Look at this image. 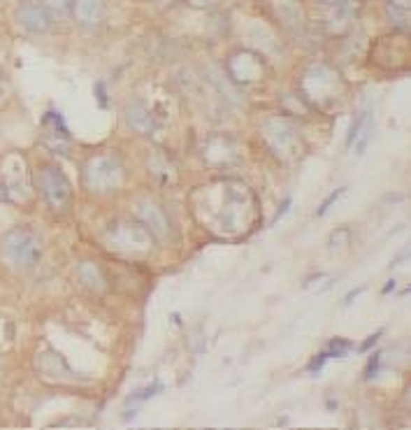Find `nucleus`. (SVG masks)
<instances>
[{
    "mask_svg": "<svg viewBox=\"0 0 411 430\" xmlns=\"http://www.w3.org/2000/svg\"><path fill=\"white\" fill-rule=\"evenodd\" d=\"M17 21H19L21 28H26V31L33 33V35H42L52 28V14L45 10V5L31 3V0H26V3L19 5Z\"/></svg>",
    "mask_w": 411,
    "mask_h": 430,
    "instance_id": "20e7f679",
    "label": "nucleus"
},
{
    "mask_svg": "<svg viewBox=\"0 0 411 430\" xmlns=\"http://www.w3.org/2000/svg\"><path fill=\"white\" fill-rule=\"evenodd\" d=\"M370 135H372V121H370V116L363 121V126H360L358 130V135H356V154H365V149H367V142H370Z\"/></svg>",
    "mask_w": 411,
    "mask_h": 430,
    "instance_id": "1a4fd4ad",
    "label": "nucleus"
},
{
    "mask_svg": "<svg viewBox=\"0 0 411 430\" xmlns=\"http://www.w3.org/2000/svg\"><path fill=\"white\" fill-rule=\"evenodd\" d=\"M344 193H346V188H344V186H342V188H337L335 193H330L328 198L323 200V205H321V209H319V216H323V214H326L328 209H330V205H333V202H337V200H340Z\"/></svg>",
    "mask_w": 411,
    "mask_h": 430,
    "instance_id": "9b49d317",
    "label": "nucleus"
},
{
    "mask_svg": "<svg viewBox=\"0 0 411 430\" xmlns=\"http://www.w3.org/2000/svg\"><path fill=\"white\" fill-rule=\"evenodd\" d=\"M128 123L137 130V133H149L151 130V119L149 112L142 105H133L128 107Z\"/></svg>",
    "mask_w": 411,
    "mask_h": 430,
    "instance_id": "423d86ee",
    "label": "nucleus"
},
{
    "mask_svg": "<svg viewBox=\"0 0 411 430\" xmlns=\"http://www.w3.org/2000/svg\"><path fill=\"white\" fill-rule=\"evenodd\" d=\"M353 349L351 342H344V340H335L333 345H330V354L337 356V359H342V356H346ZM328 356V354H326Z\"/></svg>",
    "mask_w": 411,
    "mask_h": 430,
    "instance_id": "9d476101",
    "label": "nucleus"
},
{
    "mask_svg": "<svg viewBox=\"0 0 411 430\" xmlns=\"http://www.w3.org/2000/svg\"><path fill=\"white\" fill-rule=\"evenodd\" d=\"M42 5L52 17H66L72 10V0H42Z\"/></svg>",
    "mask_w": 411,
    "mask_h": 430,
    "instance_id": "6e6552de",
    "label": "nucleus"
},
{
    "mask_svg": "<svg viewBox=\"0 0 411 430\" xmlns=\"http://www.w3.org/2000/svg\"><path fill=\"white\" fill-rule=\"evenodd\" d=\"M142 214H144V219H147V223L151 226V228H154L158 235H163L165 233V219H163V214L158 212V207L156 205H144V209H142Z\"/></svg>",
    "mask_w": 411,
    "mask_h": 430,
    "instance_id": "0eeeda50",
    "label": "nucleus"
},
{
    "mask_svg": "<svg viewBox=\"0 0 411 430\" xmlns=\"http://www.w3.org/2000/svg\"><path fill=\"white\" fill-rule=\"evenodd\" d=\"M0 256L17 270H31L42 256L40 237L31 228H12L0 240Z\"/></svg>",
    "mask_w": 411,
    "mask_h": 430,
    "instance_id": "f257e3e1",
    "label": "nucleus"
},
{
    "mask_svg": "<svg viewBox=\"0 0 411 430\" xmlns=\"http://www.w3.org/2000/svg\"><path fill=\"white\" fill-rule=\"evenodd\" d=\"M156 391H161V384H154V386H149V389H144V391H137V396H133V400H147L151 396H156Z\"/></svg>",
    "mask_w": 411,
    "mask_h": 430,
    "instance_id": "ddd939ff",
    "label": "nucleus"
},
{
    "mask_svg": "<svg viewBox=\"0 0 411 430\" xmlns=\"http://www.w3.org/2000/svg\"><path fill=\"white\" fill-rule=\"evenodd\" d=\"M395 289V282H391V284H388V286L384 289V293H388V291H393Z\"/></svg>",
    "mask_w": 411,
    "mask_h": 430,
    "instance_id": "f3484780",
    "label": "nucleus"
},
{
    "mask_svg": "<svg viewBox=\"0 0 411 430\" xmlns=\"http://www.w3.org/2000/svg\"><path fill=\"white\" fill-rule=\"evenodd\" d=\"M391 3H393V7H395V10H402V12H407V3H409V0H391Z\"/></svg>",
    "mask_w": 411,
    "mask_h": 430,
    "instance_id": "2eb2a0df",
    "label": "nucleus"
},
{
    "mask_svg": "<svg viewBox=\"0 0 411 430\" xmlns=\"http://www.w3.org/2000/svg\"><path fill=\"white\" fill-rule=\"evenodd\" d=\"M72 12L82 26H98L105 17V0H72Z\"/></svg>",
    "mask_w": 411,
    "mask_h": 430,
    "instance_id": "39448f33",
    "label": "nucleus"
},
{
    "mask_svg": "<svg viewBox=\"0 0 411 430\" xmlns=\"http://www.w3.org/2000/svg\"><path fill=\"white\" fill-rule=\"evenodd\" d=\"M38 186H40V193L45 195V200L52 207H61L70 200V181L59 167H52V165L42 167L38 172Z\"/></svg>",
    "mask_w": 411,
    "mask_h": 430,
    "instance_id": "7ed1b4c3",
    "label": "nucleus"
},
{
    "mask_svg": "<svg viewBox=\"0 0 411 430\" xmlns=\"http://www.w3.org/2000/svg\"><path fill=\"white\" fill-rule=\"evenodd\" d=\"M86 184L96 191H107L121 181V165L112 156H96L86 163Z\"/></svg>",
    "mask_w": 411,
    "mask_h": 430,
    "instance_id": "f03ea898",
    "label": "nucleus"
},
{
    "mask_svg": "<svg viewBox=\"0 0 411 430\" xmlns=\"http://www.w3.org/2000/svg\"><path fill=\"white\" fill-rule=\"evenodd\" d=\"M367 119V112H360V116L356 121H353V126H351V130H349V137H346V147H351L353 144V140H356V135H358V130H360V126H363V121Z\"/></svg>",
    "mask_w": 411,
    "mask_h": 430,
    "instance_id": "f8f14e48",
    "label": "nucleus"
},
{
    "mask_svg": "<svg viewBox=\"0 0 411 430\" xmlns=\"http://www.w3.org/2000/svg\"><path fill=\"white\" fill-rule=\"evenodd\" d=\"M379 335H381V333H377V335H372V338H370V340H367V342H365V345H363V347H360V349H363V352H367V349H370L372 345H377Z\"/></svg>",
    "mask_w": 411,
    "mask_h": 430,
    "instance_id": "dca6fc26",
    "label": "nucleus"
},
{
    "mask_svg": "<svg viewBox=\"0 0 411 430\" xmlns=\"http://www.w3.org/2000/svg\"><path fill=\"white\" fill-rule=\"evenodd\" d=\"M377 366H379V354H374V361L367 366V377H372L374 373H377Z\"/></svg>",
    "mask_w": 411,
    "mask_h": 430,
    "instance_id": "4468645a",
    "label": "nucleus"
}]
</instances>
